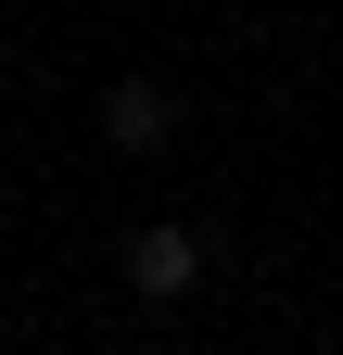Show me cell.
Returning a JSON list of instances; mask_svg holds the SVG:
<instances>
[{"instance_id":"1","label":"cell","mask_w":343,"mask_h":355,"mask_svg":"<svg viewBox=\"0 0 343 355\" xmlns=\"http://www.w3.org/2000/svg\"><path fill=\"white\" fill-rule=\"evenodd\" d=\"M127 292H140V304H191V292H203V229L153 216V229L127 241Z\"/></svg>"},{"instance_id":"2","label":"cell","mask_w":343,"mask_h":355,"mask_svg":"<svg viewBox=\"0 0 343 355\" xmlns=\"http://www.w3.org/2000/svg\"><path fill=\"white\" fill-rule=\"evenodd\" d=\"M165 127H178V102H165L153 76H115V89H102V140H115V153H165Z\"/></svg>"}]
</instances>
